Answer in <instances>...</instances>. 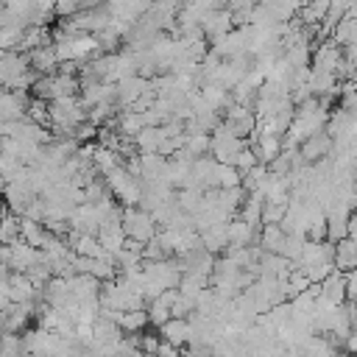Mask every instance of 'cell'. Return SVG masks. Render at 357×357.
Here are the masks:
<instances>
[{
    "label": "cell",
    "mask_w": 357,
    "mask_h": 357,
    "mask_svg": "<svg viewBox=\"0 0 357 357\" xmlns=\"http://www.w3.org/2000/svg\"><path fill=\"white\" fill-rule=\"evenodd\" d=\"M231 165H234V167L240 170V176H243V173H248V170H251L254 165H259V162H257V156H254V151H251V148L245 145V148H243V151H240V153H237V156L231 159Z\"/></svg>",
    "instance_id": "cell-18"
},
{
    "label": "cell",
    "mask_w": 357,
    "mask_h": 357,
    "mask_svg": "<svg viewBox=\"0 0 357 357\" xmlns=\"http://www.w3.org/2000/svg\"><path fill=\"white\" fill-rule=\"evenodd\" d=\"M318 287H321V298H326L332 304H343L346 301V276L340 271H332Z\"/></svg>",
    "instance_id": "cell-10"
},
{
    "label": "cell",
    "mask_w": 357,
    "mask_h": 357,
    "mask_svg": "<svg viewBox=\"0 0 357 357\" xmlns=\"http://www.w3.org/2000/svg\"><path fill=\"white\" fill-rule=\"evenodd\" d=\"M31 95L22 89H0V123H17L25 117Z\"/></svg>",
    "instance_id": "cell-4"
},
{
    "label": "cell",
    "mask_w": 357,
    "mask_h": 357,
    "mask_svg": "<svg viewBox=\"0 0 357 357\" xmlns=\"http://www.w3.org/2000/svg\"><path fill=\"white\" fill-rule=\"evenodd\" d=\"M181 151L190 156V159H201L209 153V134L204 131H192V134H184V145Z\"/></svg>",
    "instance_id": "cell-13"
},
{
    "label": "cell",
    "mask_w": 357,
    "mask_h": 357,
    "mask_svg": "<svg viewBox=\"0 0 357 357\" xmlns=\"http://www.w3.org/2000/svg\"><path fill=\"white\" fill-rule=\"evenodd\" d=\"M0 357H28L22 335H14V332H0Z\"/></svg>",
    "instance_id": "cell-16"
},
{
    "label": "cell",
    "mask_w": 357,
    "mask_h": 357,
    "mask_svg": "<svg viewBox=\"0 0 357 357\" xmlns=\"http://www.w3.org/2000/svg\"><path fill=\"white\" fill-rule=\"evenodd\" d=\"M248 148L254 151V156H257L259 165H271L284 151V139L276 137V134H259V131H254V145H248Z\"/></svg>",
    "instance_id": "cell-5"
},
{
    "label": "cell",
    "mask_w": 357,
    "mask_h": 357,
    "mask_svg": "<svg viewBox=\"0 0 357 357\" xmlns=\"http://www.w3.org/2000/svg\"><path fill=\"white\" fill-rule=\"evenodd\" d=\"M190 321L187 318H170V321H165L162 326H159V337H162V343H170V346H176V349H181V346H187L190 343Z\"/></svg>",
    "instance_id": "cell-8"
},
{
    "label": "cell",
    "mask_w": 357,
    "mask_h": 357,
    "mask_svg": "<svg viewBox=\"0 0 357 357\" xmlns=\"http://www.w3.org/2000/svg\"><path fill=\"white\" fill-rule=\"evenodd\" d=\"M28 61H31V70L36 75H53L59 70V59H56V50L53 45H45V47H36L28 53Z\"/></svg>",
    "instance_id": "cell-9"
},
{
    "label": "cell",
    "mask_w": 357,
    "mask_h": 357,
    "mask_svg": "<svg viewBox=\"0 0 357 357\" xmlns=\"http://www.w3.org/2000/svg\"><path fill=\"white\" fill-rule=\"evenodd\" d=\"M117 326L123 329V335H139L148 326V312L145 310H128V312H114Z\"/></svg>",
    "instance_id": "cell-11"
},
{
    "label": "cell",
    "mask_w": 357,
    "mask_h": 357,
    "mask_svg": "<svg viewBox=\"0 0 357 357\" xmlns=\"http://www.w3.org/2000/svg\"><path fill=\"white\" fill-rule=\"evenodd\" d=\"M0 6H3V0H0Z\"/></svg>",
    "instance_id": "cell-20"
},
{
    "label": "cell",
    "mask_w": 357,
    "mask_h": 357,
    "mask_svg": "<svg viewBox=\"0 0 357 357\" xmlns=\"http://www.w3.org/2000/svg\"><path fill=\"white\" fill-rule=\"evenodd\" d=\"M240 181H243V176H240V170H237L234 165H223V162H218V167H215V187H218V190L240 187Z\"/></svg>",
    "instance_id": "cell-14"
},
{
    "label": "cell",
    "mask_w": 357,
    "mask_h": 357,
    "mask_svg": "<svg viewBox=\"0 0 357 357\" xmlns=\"http://www.w3.org/2000/svg\"><path fill=\"white\" fill-rule=\"evenodd\" d=\"M103 181H106L112 198H117L123 206H139V204H142V181H139L134 173H128L123 165L112 167V170L103 176Z\"/></svg>",
    "instance_id": "cell-1"
},
{
    "label": "cell",
    "mask_w": 357,
    "mask_h": 357,
    "mask_svg": "<svg viewBox=\"0 0 357 357\" xmlns=\"http://www.w3.org/2000/svg\"><path fill=\"white\" fill-rule=\"evenodd\" d=\"M343 349H346V351H351V354H357V329H351V332H349V337L343 340Z\"/></svg>",
    "instance_id": "cell-19"
},
{
    "label": "cell",
    "mask_w": 357,
    "mask_h": 357,
    "mask_svg": "<svg viewBox=\"0 0 357 357\" xmlns=\"http://www.w3.org/2000/svg\"><path fill=\"white\" fill-rule=\"evenodd\" d=\"M123 231L134 243H148L156 237L159 226L151 218V212H145L142 206H123Z\"/></svg>",
    "instance_id": "cell-2"
},
{
    "label": "cell",
    "mask_w": 357,
    "mask_h": 357,
    "mask_svg": "<svg viewBox=\"0 0 357 357\" xmlns=\"http://www.w3.org/2000/svg\"><path fill=\"white\" fill-rule=\"evenodd\" d=\"M20 240L42 251V245H45V240H47V229H45V223H36V220L20 218Z\"/></svg>",
    "instance_id": "cell-12"
},
{
    "label": "cell",
    "mask_w": 357,
    "mask_h": 357,
    "mask_svg": "<svg viewBox=\"0 0 357 357\" xmlns=\"http://www.w3.org/2000/svg\"><path fill=\"white\" fill-rule=\"evenodd\" d=\"M245 148V139L237 137L223 120L220 126L209 134V153L215 156V162H223V165H231V159Z\"/></svg>",
    "instance_id": "cell-3"
},
{
    "label": "cell",
    "mask_w": 357,
    "mask_h": 357,
    "mask_svg": "<svg viewBox=\"0 0 357 357\" xmlns=\"http://www.w3.org/2000/svg\"><path fill=\"white\" fill-rule=\"evenodd\" d=\"M14 240H20V215L3 209V215H0V245H8Z\"/></svg>",
    "instance_id": "cell-15"
},
{
    "label": "cell",
    "mask_w": 357,
    "mask_h": 357,
    "mask_svg": "<svg viewBox=\"0 0 357 357\" xmlns=\"http://www.w3.org/2000/svg\"><path fill=\"white\" fill-rule=\"evenodd\" d=\"M201 31H204V36L206 39H220V36H226L229 31H234V22H231V11L229 8H215V11H209L206 17H204V22H201Z\"/></svg>",
    "instance_id": "cell-6"
},
{
    "label": "cell",
    "mask_w": 357,
    "mask_h": 357,
    "mask_svg": "<svg viewBox=\"0 0 357 357\" xmlns=\"http://www.w3.org/2000/svg\"><path fill=\"white\" fill-rule=\"evenodd\" d=\"M25 117H28L31 123H36V126H42V128H47V131H50V109H47V103H45V100L31 98Z\"/></svg>",
    "instance_id": "cell-17"
},
{
    "label": "cell",
    "mask_w": 357,
    "mask_h": 357,
    "mask_svg": "<svg viewBox=\"0 0 357 357\" xmlns=\"http://www.w3.org/2000/svg\"><path fill=\"white\" fill-rule=\"evenodd\" d=\"M340 61H343V50L332 39L324 42V45H318L312 50V70H321V73H332L335 75V70H337Z\"/></svg>",
    "instance_id": "cell-7"
}]
</instances>
